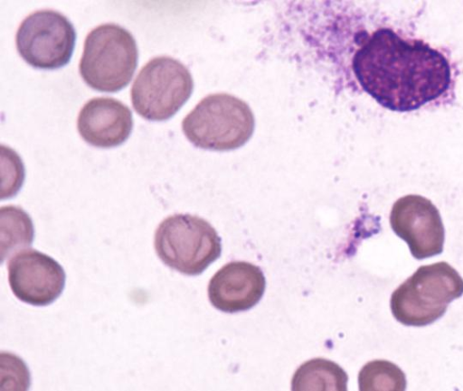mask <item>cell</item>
<instances>
[{"mask_svg":"<svg viewBox=\"0 0 463 391\" xmlns=\"http://www.w3.org/2000/svg\"><path fill=\"white\" fill-rule=\"evenodd\" d=\"M361 88L392 111L416 110L449 88L447 58L420 40H405L389 28L366 38L352 60Z\"/></svg>","mask_w":463,"mask_h":391,"instance_id":"6da1fadb","label":"cell"},{"mask_svg":"<svg viewBox=\"0 0 463 391\" xmlns=\"http://www.w3.org/2000/svg\"><path fill=\"white\" fill-rule=\"evenodd\" d=\"M193 89L192 75L182 62L168 56L155 57L133 82L132 106L146 120L165 121L184 105Z\"/></svg>","mask_w":463,"mask_h":391,"instance_id":"8992f818","label":"cell"},{"mask_svg":"<svg viewBox=\"0 0 463 391\" xmlns=\"http://www.w3.org/2000/svg\"><path fill=\"white\" fill-rule=\"evenodd\" d=\"M463 294V279L450 265L420 266L392 293L394 318L405 326L421 327L439 319L449 303Z\"/></svg>","mask_w":463,"mask_h":391,"instance_id":"7a4b0ae2","label":"cell"},{"mask_svg":"<svg viewBox=\"0 0 463 391\" xmlns=\"http://www.w3.org/2000/svg\"><path fill=\"white\" fill-rule=\"evenodd\" d=\"M77 128L82 139L95 147L110 148L123 144L133 128L129 107L109 97L90 99L81 107Z\"/></svg>","mask_w":463,"mask_h":391,"instance_id":"8fae6325","label":"cell"},{"mask_svg":"<svg viewBox=\"0 0 463 391\" xmlns=\"http://www.w3.org/2000/svg\"><path fill=\"white\" fill-rule=\"evenodd\" d=\"M390 224L415 258H428L443 251L444 226L439 209L430 200L420 195L400 198L392 208Z\"/></svg>","mask_w":463,"mask_h":391,"instance_id":"ba28073f","label":"cell"},{"mask_svg":"<svg viewBox=\"0 0 463 391\" xmlns=\"http://www.w3.org/2000/svg\"><path fill=\"white\" fill-rule=\"evenodd\" d=\"M347 375L335 362L313 358L302 364L295 372L292 390H346Z\"/></svg>","mask_w":463,"mask_h":391,"instance_id":"7c38bea8","label":"cell"},{"mask_svg":"<svg viewBox=\"0 0 463 391\" xmlns=\"http://www.w3.org/2000/svg\"><path fill=\"white\" fill-rule=\"evenodd\" d=\"M359 389L367 390H404L406 378L402 370L395 364L376 359L365 364L358 375Z\"/></svg>","mask_w":463,"mask_h":391,"instance_id":"5bb4252c","label":"cell"},{"mask_svg":"<svg viewBox=\"0 0 463 391\" xmlns=\"http://www.w3.org/2000/svg\"><path fill=\"white\" fill-rule=\"evenodd\" d=\"M2 262L12 252L30 247L33 239V226L30 216L15 206L1 208Z\"/></svg>","mask_w":463,"mask_h":391,"instance_id":"4fadbf2b","label":"cell"},{"mask_svg":"<svg viewBox=\"0 0 463 391\" xmlns=\"http://www.w3.org/2000/svg\"><path fill=\"white\" fill-rule=\"evenodd\" d=\"M154 246L165 265L186 275H200L222 252L221 237L213 227L191 214H174L162 220Z\"/></svg>","mask_w":463,"mask_h":391,"instance_id":"5b68a950","label":"cell"},{"mask_svg":"<svg viewBox=\"0 0 463 391\" xmlns=\"http://www.w3.org/2000/svg\"><path fill=\"white\" fill-rule=\"evenodd\" d=\"M266 286L261 269L250 263L226 264L211 278L208 297L211 303L224 312L249 310L261 299Z\"/></svg>","mask_w":463,"mask_h":391,"instance_id":"30bf717a","label":"cell"},{"mask_svg":"<svg viewBox=\"0 0 463 391\" xmlns=\"http://www.w3.org/2000/svg\"><path fill=\"white\" fill-rule=\"evenodd\" d=\"M8 281L20 301L46 306L62 293L65 272L52 257L35 249L20 250L8 263Z\"/></svg>","mask_w":463,"mask_h":391,"instance_id":"9c48e42d","label":"cell"},{"mask_svg":"<svg viewBox=\"0 0 463 391\" xmlns=\"http://www.w3.org/2000/svg\"><path fill=\"white\" fill-rule=\"evenodd\" d=\"M133 35L116 23L92 29L84 41L80 73L85 83L102 92H117L131 80L137 65Z\"/></svg>","mask_w":463,"mask_h":391,"instance_id":"277c9868","label":"cell"},{"mask_svg":"<svg viewBox=\"0 0 463 391\" xmlns=\"http://www.w3.org/2000/svg\"><path fill=\"white\" fill-rule=\"evenodd\" d=\"M76 32L61 13L33 12L21 23L15 36L20 56L31 66L53 70L66 65L72 55Z\"/></svg>","mask_w":463,"mask_h":391,"instance_id":"52a82bcc","label":"cell"},{"mask_svg":"<svg viewBox=\"0 0 463 391\" xmlns=\"http://www.w3.org/2000/svg\"><path fill=\"white\" fill-rule=\"evenodd\" d=\"M254 127L249 105L226 93L203 98L182 122L184 135L194 146L213 151L242 146L251 137Z\"/></svg>","mask_w":463,"mask_h":391,"instance_id":"3957f363","label":"cell"}]
</instances>
